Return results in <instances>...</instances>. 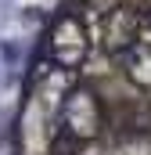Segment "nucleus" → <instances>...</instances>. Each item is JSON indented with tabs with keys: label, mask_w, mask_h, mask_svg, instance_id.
Wrapping results in <instances>:
<instances>
[{
	"label": "nucleus",
	"mask_w": 151,
	"mask_h": 155,
	"mask_svg": "<svg viewBox=\"0 0 151 155\" xmlns=\"http://www.w3.org/2000/svg\"><path fill=\"white\" fill-rule=\"evenodd\" d=\"M133 43H137V11H130V7L108 11V18H104V51L119 54Z\"/></svg>",
	"instance_id": "f257e3e1"
}]
</instances>
